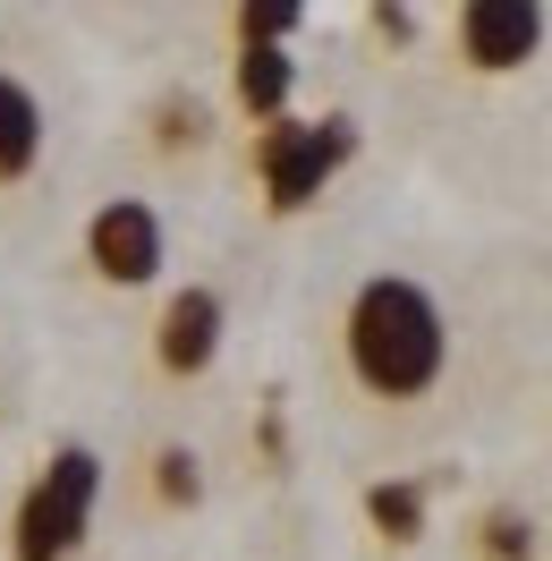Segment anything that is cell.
Returning <instances> with one entry per match:
<instances>
[{"mask_svg": "<svg viewBox=\"0 0 552 561\" xmlns=\"http://www.w3.org/2000/svg\"><path fill=\"white\" fill-rule=\"evenodd\" d=\"M341 341H348V375L375 400H416L450 366V316L434 307L425 280H400V273H375L348 298Z\"/></svg>", "mask_w": 552, "mask_h": 561, "instance_id": "6da1fadb", "label": "cell"}, {"mask_svg": "<svg viewBox=\"0 0 552 561\" xmlns=\"http://www.w3.org/2000/svg\"><path fill=\"white\" fill-rule=\"evenodd\" d=\"M94 493H103V459L85 451V443L51 451V468L26 485L18 519H9V545H18V561H69V553H77V536H85V519H94Z\"/></svg>", "mask_w": 552, "mask_h": 561, "instance_id": "7a4b0ae2", "label": "cell"}, {"mask_svg": "<svg viewBox=\"0 0 552 561\" xmlns=\"http://www.w3.org/2000/svg\"><path fill=\"white\" fill-rule=\"evenodd\" d=\"M348 153H357V119H273L264 137H255V171H264V196L273 213H298L323 196V179L341 171Z\"/></svg>", "mask_w": 552, "mask_h": 561, "instance_id": "3957f363", "label": "cell"}, {"mask_svg": "<svg viewBox=\"0 0 552 561\" xmlns=\"http://www.w3.org/2000/svg\"><path fill=\"white\" fill-rule=\"evenodd\" d=\"M85 255H94L103 280L145 289V280L162 273V213L145 205V196H111V205L85 221Z\"/></svg>", "mask_w": 552, "mask_h": 561, "instance_id": "277c9868", "label": "cell"}, {"mask_svg": "<svg viewBox=\"0 0 552 561\" xmlns=\"http://www.w3.org/2000/svg\"><path fill=\"white\" fill-rule=\"evenodd\" d=\"M459 51H468V69H484V77L527 69V60L544 51V9H536V0H468V9H459Z\"/></svg>", "mask_w": 552, "mask_h": 561, "instance_id": "5b68a950", "label": "cell"}, {"mask_svg": "<svg viewBox=\"0 0 552 561\" xmlns=\"http://www.w3.org/2000/svg\"><path fill=\"white\" fill-rule=\"evenodd\" d=\"M153 357H162V375H205L212 357H221V298L212 289H179L171 307H162Z\"/></svg>", "mask_w": 552, "mask_h": 561, "instance_id": "8992f818", "label": "cell"}, {"mask_svg": "<svg viewBox=\"0 0 552 561\" xmlns=\"http://www.w3.org/2000/svg\"><path fill=\"white\" fill-rule=\"evenodd\" d=\"M43 162V103L0 69V179H26Z\"/></svg>", "mask_w": 552, "mask_h": 561, "instance_id": "52a82bcc", "label": "cell"}, {"mask_svg": "<svg viewBox=\"0 0 552 561\" xmlns=\"http://www.w3.org/2000/svg\"><path fill=\"white\" fill-rule=\"evenodd\" d=\"M289 85H298V60H289V51H264V43L239 51V111H255L264 128L289 111Z\"/></svg>", "mask_w": 552, "mask_h": 561, "instance_id": "ba28073f", "label": "cell"}, {"mask_svg": "<svg viewBox=\"0 0 552 561\" xmlns=\"http://www.w3.org/2000/svg\"><path fill=\"white\" fill-rule=\"evenodd\" d=\"M366 519H375L382 536H400V545L425 536V485H375L366 493Z\"/></svg>", "mask_w": 552, "mask_h": 561, "instance_id": "9c48e42d", "label": "cell"}, {"mask_svg": "<svg viewBox=\"0 0 552 561\" xmlns=\"http://www.w3.org/2000/svg\"><path fill=\"white\" fill-rule=\"evenodd\" d=\"M484 561H536V519L493 511V519H484Z\"/></svg>", "mask_w": 552, "mask_h": 561, "instance_id": "30bf717a", "label": "cell"}, {"mask_svg": "<svg viewBox=\"0 0 552 561\" xmlns=\"http://www.w3.org/2000/svg\"><path fill=\"white\" fill-rule=\"evenodd\" d=\"M298 18H307V9H289V0L239 9V43H264V51H280V35H298Z\"/></svg>", "mask_w": 552, "mask_h": 561, "instance_id": "8fae6325", "label": "cell"}, {"mask_svg": "<svg viewBox=\"0 0 552 561\" xmlns=\"http://www.w3.org/2000/svg\"><path fill=\"white\" fill-rule=\"evenodd\" d=\"M153 493H162V502H196V493H205L196 451H162V459H153Z\"/></svg>", "mask_w": 552, "mask_h": 561, "instance_id": "7c38bea8", "label": "cell"}, {"mask_svg": "<svg viewBox=\"0 0 552 561\" xmlns=\"http://www.w3.org/2000/svg\"><path fill=\"white\" fill-rule=\"evenodd\" d=\"M375 26H382L391 43H409V35H416V9H375Z\"/></svg>", "mask_w": 552, "mask_h": 561, "instance_id": "4fadbf2b", "label": "cell"}]
</instances>
